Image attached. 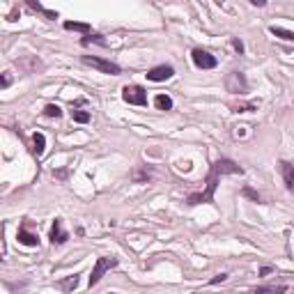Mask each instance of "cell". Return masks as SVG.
<instances>
[{
  "instance_id": "obj_26",
  "label": "cell",
  "mask_w": 294,
  "mask_h": 294,
  "mask_svg": "<svg viewBox=\"0 0 294 294\" xmlns=\"http://www.w3.org/2000/svg\"><path fill=\"white\" fill-rule=\"evenodd\" d=\"M271 271H273L271 266H262V269H260V273H262V276H266V273H271Z\"/></svg>"
},
{
  "instance_id": "obj_24",
  "label": "cell",
  "mask_w": 294,
  "mask_h": 294,
  "mask_svg": "<svg viewBox=\"0 0 294 294\" xmlns=\"http://www.w3.org/2000/svg\"><path fill=\"white\" fill-rule=\"evenodd\" d=\"M9 83H12V76L5 71V74H2V83H0V85H2V88H9Z\"/></svg>"
},
{
  "instance_id": "obj_16",
  "label": "cell",
  "mask_w": 294,
  "mask_h": 294,
  "mask_svg": "<svg viewBox=\"0 0 294 294\" xmlns=\"http://www.w3.org/2000/svg\"><path fill=\"white\" fill-rule=\"evenodd\" d=\"M269 32L276 37H280V39H285V42H294V32L292 30H285V28H276V26H271L269 28Z\"/></svg>"
},
{
  "instance_id": "obj_27",
  "label": "cell",
  "mask_w": 294,
  "mask_h": 294,
  "mask_svg": "<svg viewBox=\"0 0 294 294\" xmlns=\"http://www.w3.org/2000/svg\"><path fill=\"white\" fill-rule=\"evenodd\" d=\"M253 5H255V7H265V0H251Z\"/></svg>"
},
{
  "instance_id": "obj_4",
  "label": "cell",
  "mask_w": 294,
  "mask_h": 294,
  "mask_svg": "<svg viewBox=\"0 0 294 294\" xmlns=\"http://www.w3.org/2000/svg\"><path fill=\"white\" fill-rule=\"evenodd\" d=\"M113 266H118V258H97V262H94V269H92L90 273V287H94L101 280V276H104L108 269H113Z\"/></svg>"
},
{
  "instance_id": "obj_13",
  "label": "cell",
  "mask_w": 294,
  "mask_h": 294,
  "mask_svg": "<svg viewBox=\"0 0 294 294\" xmlns=\"http://www.w3.org/2000/svg\"><path fill=\"white\" fill-rule=\"evenodd\" d=\"M287 292V287L285 285H278V287H273V285H260L253 290V294H285Z\"/></svg>"
},
{
  "instance_id": "obj_10",
  "label": "cell",
  "mask_w": 294,
  "mask_h": 294,
  "mask_svg": "<svg viewBox=\"0 0 294 294\" xmlns=\"http://www.w3.org/2000/svg\"><path fill=\"white\" fill-rule=\"evenodd\" d=\"M16 239H19V244H23V246H37V244H39L37 235H32V232L26 230V225H21V228H19V232H16Z\"/></svg>"
},
{
  "instance_id": "obj_1",
  "label": "cell",
  "mask_w": 294,
  "mask_h": 294,
  "mask_svg": "<svg viewBox=\"0 0 294 294\" xmlns=\"http://www.w3.org/2000/svg\"><path fill=\"white\" fill-rule=\"evenodd\" d=\"M241 173H244L241 166L235 163L232 159H225V156L218 159V161H214V166H211V170H209V177H207V182H205V191L191 193V196L186 198V203H189L191 207L203 205V203H211V200H214V193H216V189H218L221 175H241Z\"/></svg>"
},
{
  "instance_id": "obj_9",
  "label": "cell",
  "mask_w": 294,
  "mask_h": 294,
  "mask_svg": "<svg viewBox=\"0 0 294 294\" xmlns=\"http://www.w3.org/2000/svg\"><path fill=\"white\" fill-rule=\"evenodd\" d=\"M280 175H283V182H285L287 191H292L294 193V166L287 161H280Z\"/></svg>"
},
{
  "instance_id": "obj_25",
  "label": "cell",
  "mask_w": 294,
  "mask_h": 294,
  "mask_svg": "<svg viewBox=\"0 0 294 294\" xmlns=\"http://www.w3.org/2000/svg\"><path fill=\"white\" fill-rule=\"evenodd\" d=\"M53 177H60V179H62V177H67V170H53Z\"/></svg>"
},
{
  "instance_id": "obj_18",
  "label": "cell",
  "mask_w": 294,
  "mask_h": 294,
  "mask_svg": "<svg viewBox=\"0 0 294 294\" xmlns=\"http://www.w3.org/2000/svg\"><path fill=\"white\" fill-rule=\"evenodd\" d=\"M71 119H74L76 124H88V122H90V113L88 111H71Z\"/></svg>"
},
{
  "instance_id": "obj_19",
  "label": "cell",
  "mask_w": 294,
  "mask_h": 294,
  "mask_svg": "<svg viewBox=\"0 0 294 294\" xmlns=\"http://www.w3.org/2000/svg\"><path fill=\"white\" fill-rule=\"evenodd\" d=\"M44 115H46V118H60V115H62V108H60L58 104H46Z\"/></svg>"
},
{
  "instance_id": "obj_8",
  "label": "cell",
  "mask_w": 294,
  "mask_h": 294,
  "mask_svg": "<svg viewBox=\"0 0 294 294\" xmlns=\"http://www.w3.org/2000/svg\"><path fill=\"white\" fill-rule=\"evenodd\" d=\"M67 239H69V232L64 230L62 218H56V221H53V228H51V241H53V244H64Z\"/></svg>"
},
{
  "instance_id": "obj_12",
  "label": "cell",
  "mask_w": 294,
  "mask_h": 294,
  "mask_svg": "<svg viewBox=\"0 0 294 294\" xmlns=\"http://www.w3.org/2000/svg\"><path fill=\"white\" fill-rule=\"evenodd\" d=\"M44 149H46V136L37 131L35 136H32V152H35L37 156H42Z\"/></svg>"
},
{
  "instance_id": "obj_11",
  "label": "cell",
  "mask_w": 294,
  "mask_h": 294,
  "mask_svg": "<svg viewBox=\"0 0 294 294\" xmlns=\"http://www.w3.org/2000/svg\"><path fill=\"white\" fill-rule=\"evenodd\" d=\"M64 30H74V32H83L85 37L92 35V26L90 23H81V21H64Z\"/></svg>"
},
{
  "instance_id": "obj_14",
  "label": "cell",
  "mask_w": 294,
  "mask_h": 294,
  "mask_svg": "<svg viewBox=\"0 0 294 294\" xmlns=\"http://www.w3.org/2000/svg\"><path fill=\"white\" fill-rule=\"evenodd\" d=\"M154 106L159 108V111H173V99H170L168 94H156Z\"/></svg>"
},
{
  "instance_id": "obj_21",
  "label": "cell",
  "mask_w": 294,
  "mask_h": 294,
  "mask_svg": "<svg viewBox=\"0 0 294 294\" xmlns=\"http://www.w3.org/2000/svg\"><path fill=\"white\" fill-rule=\"evenodd\" d=\"M149 170H136V173H133V182L136 184H145V182H149Z\"/></svg>"
},
{
  "instance_id": "obj_7",
  "label": "cell",
  "mask_w": 294,
  "mask_h": 294,
  "mask_svg": "<svg viewBox=\"0 0 294 294\" xmlns=\"http://www.w3.org/2000/svg\"><path fill=\"white\" fill-rule=\"evenodd\" d=\"M145 76H147V81H152V83H161V81H168V78L175 76V69H173L170 64H159V67L147 71Z\"/></svg>"
},
{
  "instance_id": "obj_23",
  "label": "cell",
  "mask_w": 294,
  "mask_h": 294,
  "mask_svg": "<svg viewBox=\"0 0 294 294\" xmlns=\"http://www.w3.org/2000/svg\"><path fill=\"white\" fill-rule=\"evenodd\" d=\"M223 280H228V273H218V276L211 278V285H218V283H223Z\"/></svg>"
},
{
  "instance_id": "obj_17",
  "label": "cell",
  "mask_w": 294,
  "mask_h": 294,
  "mask_svg": "<svg viewBox=\"0 0 294 294\" xmlns=\"http://www.w3.org/2000/svg\"><path fill=\"white\" fill-rule=\"evenodd\" d=\"M76 285H78V276H69V278H64V280H60V283H58V287H60V290H64V292L76 290Z\"/></svg>"
},
{
  "instance_id": "obj_6",
  "label": "cell",
  "mask_w": 294,
  "mask_h": 294,
  "mask_svg": "<svg viewBox=\"0 0 294 294\" xmlns=\"http://www.w3.org/2000/svg\"><path fill=\"white\" fill-rule=\"evenodd\" d=\"M191 58H193V62H196V67H200V69H214L218 64V60L211 53H207V51L203 49H196L193 53H191Z\"/></svg>"
},
{
  "instance_id": "obj_22",
  "label": "cell",
  "mask_w": 294,
  "mask_h": 294,
  "mask_svg": "<svg viewBox=\"0 0 294 294\" xmlns=\"http://www.w3.org/2000/svg\"><path fill=\"white\" fill-rule=\"evenodd\" d=\"M232 46H235V51H237L239 56L244 53V44H241V39H237V37H232Z\"/></svg>"
},
{
  "instance_id": "obj_20",
  "label": "cell",
  "mask_w": 294,
  "mask_h": 294,
  "mask_svg": "<svg viewBox=\"0 0 294 294\" xmlns=\"http://www.w3.org/2000/svg\"><path fill=\"white\" fill-rule=\"evenodd\" d=\"M241 196L248 198V200H253V203H262V198H260V193L255 189H251V186H244L241 189Z\"/></svg>"
},
{
  "instance_id": "obj_2",
  "label": "cell",
  "mask_w": 294,
  "mask_h": 294,
  "mask_svg": "<svg viewBox=\"0 0 294 294\" xmlns=\"http://www.w3.org/2000/svg\"><path fill=\"white\" fill-rule=\"evenodd\" d=\"M81 60H83V64H88V67H92V69L101 71V74L118 76L119 71H122V69H119V64L111 62V60H104V58H99V56H83Z\"/></svg>"
},
{
  "instance_id": "obj_15",
  "label": "cell",
  "mask_w": 294,
  "mask_h": 294,
  "mask_svg": "<svg viewBox=\"0 0 294 294\" xmlns=\"http://www.w3.org/2000/svg\"><path fill=\"white\" fill-rule=\"evenodd\" d=\"M81 44H83V46H92V44H97V46H108V42H106L104 39V35H97V32H94V35H88V37H83V39H81Z\"/></svg>"
},
{
  "instance_id": "obj_3",
  "label": "cell",
  "mask_w": 294,
  "mask_h": 294,
  "mask_svg": "<svg viewBox=\"0 0 294 294\" xmlns=\"http://www.w3.org/2000/svg\"><path fill=\"white\" fill-rule=\"evenodd\" d=\"M223 83H225V90L230 94H246L248 92V81H246V76L241 71H230Z\"/></svg>"
},
{
  "instance_id": "obj_5",
  "label": "cell",
  "mask_w": 294,
  "mask_h": 294,
  "mask_svg": "<svg viewBox=\"0 0 294 294\" xmlns=\"http://www.w3.org/2000/svg\"><path fill=\"white\" fill-rule=\"evenodd\" d=\"M122 99L131 106H147V92L140 85H126L122 90Z\"/></svg>"
}]
</instances>
